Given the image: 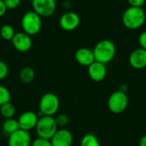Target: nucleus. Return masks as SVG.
<instances>
[{
	"label": "nucleus",
	"mask_w": 146,
	"mask_h": 146,
	"mask_svg": "<svg viewBox=\"0 0 146 146\" xmlns=\"http://www.w3.org/2000/svg\"><path fill=\"white\" fill-rule=\"evenodd\" d=\"M146 14L143 8L132 7L127 8L122 15V24L130 30H137L140 28L145 22Z\"/></svg>",
	"instance_id": "nucleus-1"
},
{
	"label": "nucleus",
	"mask_w": 146,
	"mask_h": 146,
	"mask_svg": "<svg viewBox=\"0 0 146 146\" xmlns=\"http://www.w3.org/2000/svg\"><path fill=\"white\" fill-rule=\"evenodd\" d=\"M92 50L97 62L107 64L114 59L116 53V47L111 40L102 39L95 44Z\"/></svg>",
	"instance_id": "nucleus-2"
},
{
	"label": "nucleus",
	"mask_w": 146,
	"mask_h": 146,
	"mask_svg": "<svg viewBox=\"0 0 146 146\" xmlns=\"http://www.w3.org/2000/svg\"><path fill=\"white\" fill-rule=\"evenodd\" d=\"M21 25L24 33L30 36L36 35L42 28V17L33 10L27 11L21 17Z\"/></svg>",
	"instance_id": "nucleus-3"
},
{
	"label": "nucleus",
	"mask_w": 146,
	"mask_h": 146,
	"mask_svg": "<svg viewBox=\"0 0 146 146\" xmlns=\"http://www.w3.org/2000/svg\"><path fill=\"white\" fill-rule=\"evenodd\" d=\"M58 130L54 116L41 115L38 118L37 126L35 127L38 137L45 139H51L54 134Z\"/></svg>",
	"instance_id": "nucleus-4"
},
{
	"label": "nucleus",
	"mask_w": 146,
	"mask_h": 146,
	"mask_svg": "<svg viewBox=\"0 0 146 146\" xmlns=\"http://www.w3.org/2000/svg\"><path fill=\"white\" fill-rule=\"evenodd\" d=\"M39 113L41 115L54 116L59 110V98L52 92H47L42 96L39 101Z\"/></svg>",
	"instance_id": "nucleus-5"
},
{
	"label": "nucleus",
	"mask_w": 146,
	"mask_h": 146,
	"mask_svg": "<svg viewBox=\"0 0 146 146\" xmlns=\"http://www.w3.org/2000/svg\"><path fill=\"white\" fill-rule=\"evenodd\" d=\"M129 99L127 93L121 91L114 92L108 99V108L110 112L115 115L123 113L128 106Z\"/></svg>",
	"instance_id": "nucleus-6"
},
{
	"label": "nucleus",
	"mask_w": 146,
	"mask_h": 146,
	"mask_svg": "<svg viewBox=\"0 0 146 146\" xmlns=\"http://www.w3.org/2000/svg\"><path fill=\"white\" fill-rule=\"evenodd\" d=\"M32 8L41 17H50L56 12V0H32Z\"/></svg>",
	"instance_id": "nucleus-7"
},
{
	"label": "nucleus",
	"mask_w": 146,
	"mask_h": 146,
	"mask_svg": "<svg viewBox=\"0 0 146 146\" xmlns=\"http://www.w3.org/2000/svg\"><path fill=\"white\" fill-rule=\"evenodd\" d=\"M60 27L68 32L75 30L80 24V15L74 12V11H68L64 13L59 20Z\"/></svg>",
	"instance_id": "nucleus-8"
},
{
	"label": "nucleus",
	"mask_w": 146,
	"mask_h": 146,
	"mask_svg": "<svg viewBox=\"0 0 146 146\" xmlns=\"http://www.w3.org/2000/svg\"><path fill=\"white\" fill-rule=\"evenodd\" d=\"M32 137L29 132L19 129L9 136L8 145L9 146H31Z\"/></svg>",
	"instance_id": "nucleus-9"
},
{
	"label": "nucleus",
	"mask_w": 146,
	"mask_h": 146,
	"mask_svg": "<svg viewBox=\"0 0 146 146\" xmlns=\"http://www.w3.org/2000/svg\"><path fill=\"white\" fill-rule=\"evenodd\" d=\"M11 42L14 48L19 52H27L32 48L33 45L31 36L27 34L23 31L15 33Z\"/></svg>",
	"instance_id": "nucleus-10"
},
{
	"label": "nucleus",
	"mask_w": 146,
	"mask_h": 146,
	"mask_svg": "<svg viewBox=\"0 0 146 146\" xmlns=\"http://www.w3.org/2000/svg\"><path fill=\"white\" fill-rule=\"evenodd\" d=\"M38 118H39L38 115L35 112H33V111L23 112L17 119L20 129H22L27 132L33 129H35Z\"/></svg>",
	"instance_id": "nucleus-11"
},
{
	"label": "nucleus",
	"mask_w": 146,
	"mask_h": 146,
	"mask_svg": "<svg viewBox=\"0 0 146 146\" xmlns=\"http://www.w3.org/2000/svg\"><path fill=\"white\" fill-rule=\"evenodd\" d=\"M52 146H72L74 142L73 133L66 129L60 128L50 139Z\"/></svg>",
	"instance_id": "nucleus-12"
},
{
	"label": "nucleus",
	"mask_w": 146,
	"mask_h": 146,
	"mask_svg": "<svg viewBox=\"0 0 146 146\" xmlns=\"http://www.w3.org/2000/svg\"><path fill=\"white\" fill-rule=\"evenodd\" d=\"M87 72L90 79L95 82L103 81L107 75V68L106 64L95 61L89 67H87Z\"/></svg>",
	"instance_id": "nucleus-13"
},
{
	"label": "nucleus",
	"mask_w": 146,
	"mask_h": 146,
	"mask_svg": "<svg viewBox=\"0 0 146 146\" xmlns=\"http://www.w3.org/2000/svg\"><path fill=\"white\" fill-rule=\"evenodd\" d=\"M128 62L130 66L135 69H143L146 68V50L138 48L132 51Z\"/></svg>",
	"instance_id": "nucleus-14"
},
{
	"label": "nucleus",
	"mask_w": 146,
	"mask_h": 146,
	"mask_svg": "<svg viewBox=\"0 0 146 146\" xmlns=\"http://www.w3.org/2000/svg\"><path fill=\"white\" fill-rule=\"evenodd\" d=\"M74 58L80 65L84 67H89L96 61L93 50L86 47L79 48L74 53Z\"/></svg>",
	"instance_id": "nucleus-15"
},
{
	"label": "nucleus",
	"mask_w": 146,
	"mask_h": 146,
	"mask_svg": "<svg viewBox=\"0 0 146 146\" xmlns=\"http://www.w3.org/2000/svg\"><path fill=\"white\" fill-rule=\"evenodd\" d=\"M19 129H20V127H19L18 121L16 119H14V118L6 119L2 125L3 132L5 134H7L8 136H9L10 134H12L13 133L16 132Z\"/></svg>",
	"instance_id": "nucleus-16"
},
{
	"label": "nucleus",
	"mask_w": 146,
	"mask_h": 146,
	"mask_svg": "<svg viewBox=\"0 0 146 146\" xmlns=\"http://www.w3.org/2000/svg\"><path fill=\"white\" fill-rule=\"evenodd\" d=\"M20 80L24 84H30L35 78V71L31 67H24L21 69L19 74Z\"/></svg>",
	"instance_id": "nucleus-17"
},
{
	"label": "nucleus",
	"mask_w": 146,
	"mask_h": 146,
	"mask_svg": "<svg viewBox=\"0 0 146 146\" xmlns=\"http://www.w3.org/2000/svg\"><path fill=\"white\" fill-rule=\"evenodd\" d=\"M0 114L1 115L6 119L14 118L15 115V107L11 102H8L2 106H0Z\"/></svg>",
	"instance_id": "nucleus-18"
},
{
	"label": "nucleus",
	"mask_w": 146,
	"mask_h": 146,
	"mask_svg": "<svg viewBox=\"0 0 146 146\" xmlns=\"http://www.w3.org/2000/svg\"><path fill=\"white\" fill-rule=\"evenodd\" d=\"M15 34V31L14 27L9 24H4L0 28V36L8 41H11Z\"/></svg>",
	"instance_id": "nucleus-19"
},
{
	"label": "nucleus",
	"mask_w": 146,
	"mask_h": 146,
	"mask_svg": "<svg viewBox=\"0 0 146 146\" xmlns=\"http://www.w3.org/2000/svg\"><path fill=\"white\" fill-rule=\"evenodd\" d=\"M80 146H101V145L95 134L87 133L82 137Z\"/></svg>",
	"instance_id": "nucleus-20"
},
{
	"label": "nucleus",
	"mask_w": 146,
	"mask_h": 146,
	"mask_svg": "<svg viewBox=\"0 0 146 146\" xmlns=\"http://www.w3.org/2000/svg\"><path fill=\"white\" fill-rule=\"evenodd\" d=\"M10 99H11V94L9 89L0 85V106H2L3 104L8 102H10Z\"/></svg>",
	"instance_id": "nucleus-21"
},
{
	"label": "nucleus",
	"mask_w": 146,
	"mask_h": 146,
	"mask_svg": "<svg viewBox=\"0 0 146 146\" xmlns=\"http://www.w3.org/2000/svg\"><path fill=\"white\" fill-rule=\"evenodd\" d=\"M55 121L58 127L64 128L69 123V117L66 114H58L55 117Z\"/></svg>",
	"instance_id": "nucleus-22"
},
{
	"label": "nucleus",
	"mask_w": 146,
	"mask_h": 146,
	"mask_svg": "<svg viewBox=\"0 0 146 146\" xmlns=\"http://www.w3.org/2000/svg\"><path fill=\"white\" fill-rule=\"evenodd\" d=\"M31 146H52L50 139H45L43 138H36L33 142Z\"/></svg>",
	"instance_id": "nucleus-23"
},
{
	"label": "nucleus",
	"mask_w": 146,
	"mask_h": 146,
	"mask_svg": "<svg viewBox=\"0 0 146 146\" xmlns=\"http://www.w3.org/2000/svg\"><path fill=\"white\" fill-rule=\"evenodd\" d=\"M9 74V67L2 60H0V80H4Z\"/></svg>",
	"instance_id": "nucleus-24"
},
{
	"label": "nucleus",
	"mask_w": 146,
	"mask_h": 146,
	"mask_svg": "<svg viewBox=\"0 0 146 146\" xmlns=\"http://www.w3.org/2000/svg\"><path fill=\"white\" fill-rule=\"evenodd\" d=\"M3 2L8 9H15L21 5V0H3Z\"/></svg>",
	"instance_id": "nucleus-25"
},
{
	"label": "nucleus",
	"mask_w": 146,
	"mask_h": 146,
	"mask_svg": "<svg viewBox=\"0 0 146 146\" xmlns=\"http://www.w3.org/2000/svg\"><path fill=\"white\" fill-rule=\"evenodd\" d=\"M139 44L140 48L146 50V31L142 32L139 36Z\"/></svg>",
	"instance_id": "nucleus-26"
},
{
	"label": "nucleus",
	"mask_w": 146,
	"mask_h": 146,
	"mask_svg": "<svg viewBox=\"0 0 146 146\" xmlns=\"http://www.w3.org/2000/svg\"><path fill=\"white\" fill-rule=\"evenodd\" d=\"M127 3L132 7H139L142 8L145 3V0H127Z\"/></svg>",
	"instance_id": "nucleus-27"
},
{
	"label": "nucleus",
	"mask_w": 146,
	"mask_h": 146,
	"mask_svg": "<svg viewBox=\"0 0 146 146\" xmlns=\"http://www.w3.org/2000/svg\"><path fill=\"white\" fill-rule=\"evenodd\" d=\"M7 9H8L6 8L3 0H0V18H1L2 16H3V15L6 14Z\"/></svg>",
	"instance_id": "nucleus-28"
},
{
	"label": "nucleus",
	"mask_w": 146,
	"mask_h": 146,
	"mask_svg": "<svg viewBox=\"0 0 146 146\" xmlns=\"http://www.w3.org/2000/svg\"><path fill=\"white\" fill-rule=\"evenodd\" d=\"M119 91H121V92H124V93H127V92H128V86L126 85V84H122V85L120 86Z\"/></svg>",
	"instance_id": "nucleus-29"
},
{
	"label": "nucleus",
	"mask_w": 146,
	"mask_h": 146,
	"mask_svg": "<svg viewBox=\"0 0 146 146\" xmlns=\"http://www.w3.org/2000/svg\"><path fill=\"white\" fill-rule=\"evenodd\" d=\"M139 145L146 146V135H144L140 138V139L139 141Z\"/></svg>",
	"instance_id": "nucleus-30"
}]
</instances>
